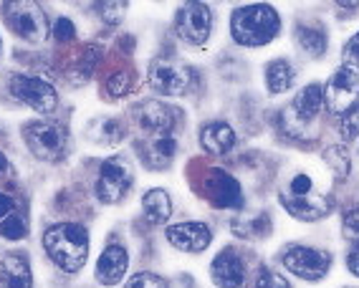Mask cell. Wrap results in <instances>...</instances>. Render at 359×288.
Returning a JSON list of instances; mask_svg holds the SVG:
<instances>
[{"label": "cell", "instance_id": "6da1fadb", "mask_svg": "<svg viewBox=\"0 0 359 288\" xmlns=\"http://www.w3.org/2000/svg\"><path fill=\"white\" fill-rule=\"evenodd\" d=\"M43 248L58 268L66 273H76L89 258V233L76 223L53 225L43 235Z\"/></svg>", "mask_w": 359, "mask_h": 288}, {"label": "cell", "instance_id": "7a4b0ae2", "mask_svg": "<svg viewBox=\"0 0 359 288\" xmlns=\"http://www.w3.org/2000/svg\"><path fill=\"white\" fill-rule=\"evenodd\" d=\"M278 200H281L283 207L299 220H319L321 215L329 212L327 192L319 190L314 174L306 172V170H299V172L281 187Z\"/></svg>", "mask_w": 359, "mask_h": 288}, {"label": "cell", "instance_id": "3957f363", "mask_svg": "<svg viewBox=\"0 0 359 288\" xmlns=\"http://www.w3.org/2000/svg\"><path fill=\"white\" fill-rule=\"evenodd\" d=\"M281 18L271 6H243L231 18V33L236 43L256 48L276 39Z\"/></svg>", "mask_w": 359, "mask_h": 288}, {"label": "cell", "instance_id": "277c9868", "mask_svg": "<svg viewBox=\"0 0 359 288\" xmlns=\"http://www.w3.org/2000/svg\"><path fill=\"white\" fill-rule=\"evenodd\" d=\"M321 104H324V86L321 83H309L306 89L299 91L294 102L283 109L281 129L294 139H314V127L321 114Z\"/></svg>", "mask_w": 359, "mask_h": 288}, {"label": "cell", "instance_id": "5b68a950", "mask_svg": "<svg viewBox=\"0 0 359 288\" xmlns=\"http://www.w3.org/2000/svg\"><path fill=\"white\" fill-rule=\"evenodd\" d=\"M23 139H26L33 157H39L43 162H58L66 154V147H69L66 129L61 124H51V122L26 124Z\"/></svg>", "mask_w": 359, "mask_h": 288}, {"label": "cell", "instance_id": "8992f818", "mask_svg": "<svg viewBox=\"0 0 359 288\" xmlns=\"http://www.w3.org/2000/svg\"><path fill=\"white\" fill-rule=\"evenodd\" d=\"M132 179H135V172H132V165L124 157L104 160L102 172H99L97 179V198L102 203H107V205L119 203L132 187Z\"/></svg>", "mask_w": 359, "mask_h": 288}, {"label": "cell", "instance_id": "52a82bcc", "mask_svg": "<svg viewBox=\"0 0 359 288\" xmlns=\"http://www.w3.org/2000/svg\"><path fill=\"white\" fill-rule=\"evenodd\" d=\"M3 15H6L8 28H11L15 36H20V39L31 41V43L43 41L46 33H48L46 15L36 3H8Z\"/></svg>", "mask_w": 359, "mask_h": 288}, {"label": "cell", "instance_id": "ba28073f", "mask_svg": "<svg viewBox=\"0 0 359 288\" xmlns=\"http://www.w3.org/2000/svg\"><path fill=\"white\" fill-rule=\"evenodd\" d=\"M281 263L286 266V270H291L299 278H306V281H319L324 278L332 266V256L327 250L319 248H309V245H294L283 253Z\"/></svg>", "mask_w": 359, "mask_h": 288}, {"label": "cell", "instance_id": "9c48e42d", "mask_svg": "<svg viewBox=\"0 0 359 288\" xmlns=\"http://www.w3.org/2000/svg\"><path fill=\"white\" fill-rule=\"evenodd\" d=\"M359 102V71L349 69H339L329 78V83L324 86V104L332 114H344Z\"/></svg>", "mask_w": 359, "mask_h": 288}, {"label": "cell", "instance_id": "30bf717a", "mask_svg": "<svg viewBox=\"0 0 359 288\" xmlns=\"http://www.w3.org/2000/svg\"><path fill=\"white\" fill-rule=\"evenodd\" d=\"M11 94H13L18 102L28 104L31 109L41 111V114L53 111L58 104L56 89L39 76H13L11 78Z\"/></svg>", "mask_w": 359, "mask_h": 288}, {"label": "cell", "instance_id": "8fae6325", "mask_svg": "<svg viewBox=\"0 0 359 288\" xmlns=\"http://www.w3.org/2000/svg\"><path fill=\"white\" fill-rule=\"evenodd\" d=\"M210 8L205 3H185L180 6L177 15H175V26H177L180 39L193 46H203L210 36Z\"/></svg>", "mask_w": 359, "mask_h": 288}, {"label": "cell", "instance_id": "7c38bea8", "mask_svg": "<svg viewBox=\"0 0 359 288\" xmlns=\"http://www.w3.org/2000/svg\"><path fill=\"white\" fill-rule=\"evenodd\" d=\"M149 86L162 96L185 94L190 86V74L185 66L170 64V61H154L149 69Z\"/></svg>", "mask_w": 359, "mask_h": 288}, {"label": "cell", "instance_id": "4fadbf2b", "mask_svg": "<svg viewBox=\"0 0 359 288\" xmlns=\"http://www.w3.org/2000/svg\"><path fill=\"white\" fill-rule=\"evenodd\" d=\"M210 278L218 288H241L243 286L245 268H243V261H241V256H238L236 250H231V248L220 250L210 266Z\"/></svg>", "mask_w": 359, "mask_h": 288}, {"label": "cell", "instance_id": "5bb4252c", "mask_svg": "<svg viewBox=\"0 0 359 288\" xmlns=\"http://www.w3.org/2000/svg\"><path fill=\"white\" fill-rule=\"evenodd\" d=\"M167 240L185 253H203L210 245L212 235L205 223H180L167 228Z\"/></svg>", "mask_w": 359, "mask_h": 288}, {"label": "cell", "instance_id": "9a60e30c", "mask_svg": "<svg viewBox=\"0 0 359 288\" xmlns=\"http://www.w3.org/2000/svg\"><path fill=\"white\" fill-rule=\"evenodd\" d=\"M137 124H140L144 132H152V135H170V129L175 124L172 107H167L162 102H142L135 107Z\"/></svg>", "mask_w": 359, "mask_h": 288}, {"label": "cell", "instance_id": "2e32d148", "mask_svg": "<svg viewBox=\"0 0 359 288\" xmlns=\"http://www.w3.org/2000/svg\"><path fill=\"white\" fill-rule=\"evenodd\" d=\"M208 198L220 207H241L243 205V192L241 185L236 182V177H231L223 170H212L210 177L205 182Z\"/></svg>", "mask_w": 359, "mask_h": 288}, {"label": "cell", "instance_id": "e0dca14e", "mask_svg": "<svg viewBox=\"0 0 359 288\" xmlns=\"http://www.w3.org/2000/svg\"><path fill=\"white\" fill-rule=\"evenodd\" d=\"M127 266H129L127 250H124L122 245H109V248L99 256L94 275H97V281L104 283V286H114V283H119L124 278Z\"/></svg>", "mask_w": 359, "mask_h": 288}, {"label": "cell", "instance_id": "ac0fdd59", "mask_svg": "<svg viewBox=\"0 0 359 288\" xmlns=\"http://www.w3.org/2000/svg\"><path fill=\"white\" fill-rule=\"evenodd\" d=\"M200 144L210 154H225L236 144V132L228 122H210L200 132Z\"/></svg>", "mask_w": 359, "mask_h": 288}, {"label": "cell", "instance_id": "d6986e66", "mask_svg": "<svg viewBox=\"0 0 359 288\" xmlns=\"http://www.w3.org/2000/svg\"><path fill=\"white\" fill-rule=\"evenodd\" d=\"M0 288H31V268L26 258L6 256L0 261Z\"/></svg>", "mask_w": 359, "mask_h": 288}, {"label": "cell", "instance_id": "ffe728a7", "mask_svg": "<svg viewBox=\"0 0 359 288\" xmlns=\"http://www.w3.org/2000/svg\"><path fill=\"white\" fill-rule=\"evenodd\" d=\"M142 207H144V215L152 225L167 223L172 215V203H170V195L165 190H149L142 198Z\"/></svg>", "mask_w": 359, "mask_h": 288}, {"label": "cell", "instance_id": "44dd1931", "mask_svg": "<svg viewBox=\"0 0 359 288\" xmlns=\"http://www.w3.org/2000/svg\"><path fill=\"white\" fill-rule=\"evenodd\" d=\"M291 81H294V71H291L289 61L276 58L266 66V86H269L271 94H283V91L291 89Z\"/></svg>", "mask_w": 359, "mask_h": 288}, {"label": "cell", "instance_id": "7402d4cb", "mask_svg": "<svg viewBox=\"0 0 359 288\" xmlns=\"http://www.w3.org/2000/svg\"><path fill=\"white\" fill-rule=\"evenodd\" d=\"M296 43L302 46L309 56H324V51H327V33L319 31V28L302 26L296 31Z\"/></svg>", "mask_w": 359, "mask_h": 288}, {"label": "cell", "instance_id": "603a6c76", "mask_svg": "<svg viewBox=\"0 0 359 288\" xmlns=\"http://www.w3.org/2000/svg\"><path fill=\"white\" fill-rule=\"evenodd\" d=\"M0 235L8 240H23L28 235V220L23 212H11L8 218L0 220Z\"/></svg>", "mask_w": 359, "mask_h": 288}, {"label": "cell", "instance_id": "cb8c5ba5", "mask_svg": "<svg viewBox=\"0 0 359 288\" xmlns=\"http://www.w3.org/2000/svg\"><path fill=\"white\" fill-rule=\"evenodd\" d=\"M91 139L94 142H102V144H116V142L122 139V127L119 122L114 119H99L94 127H91Z\"/></svg>", "mask_w": 359, "mask_h": 288}, {"label": "cell", "instance_id": "d4e9b609", "mask_svg": "<svg viewBox=\"0 0 359 288\" xmlns=\"http://www.w3.org/2000/svg\"><path fill=\"white\" fill-rule=\"evenodd\" d=\"M175 149H177V142H175V137L160 135L157 139L152 142L154 162H157V165H167V162H170L175 157Z\"/></svg>", "mask_w": 359, "mask_h": 288}, {"label": "cell", "instance_id": "484cf974", "mask_svg": "<svg viewBox=\"0 0 359 288\" xmlns=\"http://www.w3.org/2000/svg\"><path fill=\"white\" fill-rule=\"evenodd\" d=\"M339 137L346 142L359 137V102L354 104L352 109L339 116Z\"/></svg>", "mask_w": 359, "mask_h": 288}, {"label": "cell", "instance_id": "4316f807", "mask_svg": "<svg viewBox=\"0 0 359 288\" xmlns=\"http://www.w3.org/2000/svg\"><path fill=\"white\" fill-rule=\"evenodd\" d=\"M324 160H327V165L332 167V172L339 179H344L349 174V157H346V152L341 147H329L327 154H324Z\"/></svg>", "mask_w": 359, "mask_h": 288}, {"label": "cell", "instance_id": "83f0119b", "mask_svg": "<svg viewBox=\"0 0 359 288\" xmlns=\"http://www.w3.org/2000/svg\"><path fill=\"white\" fill-rule=\"evenodd\" d=\"M107 89H109L111 96H127L132 91V78H129L127 71H114L107 81Z\"/></svg>", "mask_w": 359, "mask_h": 288}, {"label": "cell", "instance_id": "f1b7e54d", "mask_svg": "<svg viewBox=\"0 0 359 288\" xmlns=\"http://www.w3.org/2000/svg\"><path fill=\"white\" fill-rule=\"evenodd\" d=\"M97 11L109 26H116L127 13V3H102V6H97Z\"/></svg>", "mask_w": 359, "mask_h": 288}, {"label": "cell", "instance_id": "f546056e", "mask_svg": "<svg viewBox=\"0 0 359 288\" xmlns=\"http://www.w3.org/2000/svg\"><path fill=\"white\" fill-rule=\"evenodd\" d=\"M256 288H291V286H289V281L281 278L278 273H273V270H269V268H261V273H258V278H256Z\"/></svg>", "mask_w": 359, "mask_h": 288}, {"label": "cell", "instance_id": "4dcf8cb0", "mask_svg": "<svg viewBox=\"0 0 359 288\" xmlns=\"http://www.w3.org/2000/svg\"><path fill=\"white\" fill-rule=\"evenodd\" d=\"M341 228H344V235L349 238V240H357L359 243V207H352V210L344 212Z\"/></svg>", "mask_w": 359, "mask_h": 288}, {"label": "cell", "instance_id": "1f68e13d", "mask_svg": "<svg viewBox=\"0 0 359 288\" xmlns=\"http://www.w3.org/2000/svg\"><path fill=\"white\" fill-rule=\"evenodd\" d=\"M127 288H167V283L154 273H137L135 278L127 283Z\"/></svg>", "mask_w": 359, "mask_h": 288}, {"label": "cell", "instance_id": "d6a6232c", "mask_svg": "<svg viewBox=\"0 0 359 288\" xmlns=\"http://www.w3.org/2000/svg\"><path fill=\"white\" fill-rule=\"evenodd\" d=\"M341 58H344V64L349 69L359 71V33L349 39V43L344 46V51H341Z\"/></svg>", "mask_w": 359, "mask_h": 288}, {"label": "cell", "instance_id": "836d02e7", "mask_svg": "<svg viewBox=\"0 0 359 288\" xmlns=\"http://www.w3.org/2000/svg\"><path fill=\"white\" fill-rule=\"evenodd\" d=\"M53 36H56L58 43H69V41L76 39V31H74V23L69 18H58L56 26H53Z\"/></svg>", "mask_w": 359, "mask_h": 288}, {"label": "cell", "instance_id": "e575fe53", "mask_svg": "<svg viewBox=\"0 0 359 288\" xmlns=\"http://www.w3.org/2000/svg\"><path fill=\"white\" fill-rule=\"evenodd\" d=\"M13 207H15L13 198H11V195H6V192H0V220L8 218V215L13 212Z\"/></svg>", "mask_w": 359, "mask_h": 288}, {"label": "cell", "instance_id": "d590c367", "mask_svg": "<svg viewBox=\"0 0 359 288\" xmlns=\"http://www.w3.org/2000/svg\"><path fill=\"white\" fill-rule=\"evenodd\" d=\"M346 266H349V270H352V273L359 278V245L352 250V253H349V258H346Z\"/></svg>", "mask_w": 359, "mask_h": 288}, {"label": "cell", "instance_id": "8d00e7d4", "mask_svg": "<svg viewBox=\"0 0 359 288\" xmlns=\"http://www.w3.org/2000/svg\"><path fill=\"white\" fill-rule=\"evenodd\" d=\"M8 170H11V165H8L6 154L0 152V174H3V172H8Z\"/></svg>", "mask_w": 359, "mask_h": 288}]
</instances>
